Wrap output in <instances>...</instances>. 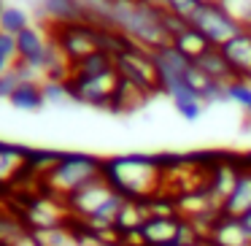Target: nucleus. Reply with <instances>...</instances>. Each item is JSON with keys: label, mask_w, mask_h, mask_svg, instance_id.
<instances>
[{"label": "nucleus", "mask_w": 251, "mask_h": 246, "mask_svg": "<svg viewBox=\"0 0 251 246\" xmlns=\"http://www.w3.org/2000/svg\"><path fill=\"white\" fill-rule=\"evenodd\" d=\"M170 44H173L176 49H178L181 55L186 57V60H192V62H195V60H200V57L205 55L208 49H213V46L208 44V38H205V35H202L200 30H195L192 25H186V27L181 30V33L176 35V38L170 41Z\"/></svg>", "instance_id": "18"}, {"label": "nucleus", "mask_w": 251, "mask_h": 246, "mask_svg": "<svg viewBox=\"0 0 251 246\" xmlns=\"http://www.w3.org/2000/svg\"><path fill=\"white\" fill-rule=\"evenodd\" d=\"M195 65L200 68L202 73H205L208 79H213V82H222V84H229L235 79L232 68H229L227 57L222 55V49L219 46H213V49H208L205 55L200 57V60H195Z\"/></svg>", "instance_id": "17"}, {"label": "nucleus", "mask_w": 251, "mask_h": 246, "mask_svg": "<svg viewBox=\"0 0 251 246\" xmlns=\"http://www.w3.org/2000/svg\"><path fill=\"white\" fill-rule=\"evenodd\" d=\"M11 246H49V244H46V241L41 238L38 233H33V230L27 227V230H25V233L17 238V241H14Z\"/></svg>", "instance_id": "29"}, {"label": "nucleus", "mask_w": 251, "mask_h": 246, "mask_svg": "<svg viewBox=\"0 0 251 246\" xmlns=\"http://www.w3.org/2000/svg\"><path fill=\"white\" fill-rule=\"evenodd\" d=\"M25 230H27V224H25V219L19 214L0 208V246H11Z\"/></svg>", "instance_id": "24"}, {"label": "nucleus", "mask_w": 251, "mask_h": 246, "mask_svg": "<svg viewBox=\"0 0 251 246\" xmlns=\"http://www.w3.org/2000/svg\"><path fill=\"white\" fill-rule=\"evenodd\" d=\"M189 25L195 30H200L211 46H224L229 38H235V35L243 30V25H240L238 19L232 17V11H229L227 6H222V3L200 6Z\"/></svg>", "instance_id": "7"}, {"label": "nucleus", "mask_w": 251, "mask_h": 246, "mask_svg": "<svg viewBox=\"0 0 251 246\" xmlns=\"http://www.w3.org/2000/svg\"><path fill=\"white\" fill-rule=\"evenodd\" d=\"M44 27H57V25H76L84 22L76 0H44V6L35 11Z\"/></svg>", "instance_id": "15"}, {"label": "nucleus", "mask_w": 251, "mask_h": 246, "mask_svg": "<svg viewBox=\"0 0 251 246\" xmlns=\"http://www.w3.org/2000/svg\"><path fill=\"white\" fill-rule=\"evenodd\" d=\"M114 68H116V76L122 82L132 84V87L143 89L146 95H157V68H154V57L149 49L138 44H130L122 55L114 57Z\"/></svg>", "instance_id": "3"}, {"label": "nucleus", "mask_w": 251, "mask_h": 246, "mask_svg": "<svg viewBox=\"0 0 251 246\" xmlns=\"http://www.w3.org/2000/svg\"><path fill=\"white\" fill-rule=\"evenodd\" d=\"M173 106H176V111H178L181 116H184L186 122H197L202 116V111H205V103H202L200 98H197V92L192 87H186V89H181L178 95H173Z\"/></svg>", "instance_id": "21"}, {"label": "nucleus", "mask_w": 251, "mask_h": 246, "mask_svg": "<svg viewBox=\"0 0 251 246\" xmlns=\"http://www.w3.org/2000/svg\"><path fill=\"white\" fill-rule=\"evenodd\" d=\"M240 222H243V227H246V233L251 235V211H246L243 217H240Z\"/></svg>", "instance_id": "30"}, {"label": "nucleus", "mask_w": 251, "mask_h": 246, "mask_svg": "<svg viewBox=\"0 0 251 246\" xmlns=\"http://www.w3.org/2000/svg\"><path fill=\"white\" fill-rule=\"evenodd\" d=\"M30 152L19 143H6L0 141V187H8L19 179L27 176V165H30Z\"/></svg>", "instance_id": "11"}, {"label": "nucleus", "mask_w": 251, "mask_h": 246, "mask_svg": "<svg viewBox=\"0 0 251 246\" xmlns=\"http://www.w3.org/2000/svg\"><path fill=\"white\" fill-rule=\"evenodd\" d=\"M46 33L71 62H78L84 57L100 52V27H95V25L87 22L57 25V27H46Z\"/></svg>", "instance_id": "4"}, {"label": "nucleus", "mask_w": 251, "mask_h": 246, "mask_svg": "<svg viewBox=\"0 0 251 246\" xmlns=\"http://www.w3.org/2000/svg\"><path fill=\"white\" fill-rule=\"evenodd\" d=\"M208 241L213 246H251V235L246 233L243 222L235 217H219L216 224L208 233Z\"/></svg>", "instance_id": "16"}, {"label": "nucleus", "mask_w": 251, "mask_h": 246, "mask_svg": "<svg viewBox=\"0 0 251 246\" xmlns=\"http://www.w3.org/2000/svg\"><path fill=\"white\" fill-rule=\"evenodd\" d=\"M103 176L119 195L130 200H149L165 192V160L151 154H125L103 160Z\"/></svg>", "instance_id": "1"}, {"label": "nucleus", "mask_w": 251, "mask_h": 246, "mask_svg": "<svg viewBox=\"0 0 251 246\" xmlns=\"http://www.w3.org/2000/svg\"><path fill=\"white\" fill-rule=\"evenodd\" d=\"M168 246H184V244H168Z\"/></svg>", "instance_id": "34"}, {"label": "nucleus", "mask_w": 251, "mask_h": 246, "mask_svg": "<svg viewBox=\"0 0 251 246\" xmlns=\"http://www.w3.org/2000/svg\"><path fill=\"white\" fill-rule=\"evenodd\" d=\"M192 246H213V244H211V241H208V238H200V241H197V244H192Z\"/></svg>", "instance_id": "32"}, {"label": "nucleus", "mask_w": 251, "mask_h": 246, "mask_svg": "<svg viewBox=\"0 0 251 246\" xmlns=\"http://www.w3.org/2000/svg\"><path fill=\"white\" fill-rule=\"evenodd\" d=\"M246 114H249V119H251V103H249V106H246Z\"/></svg>", "instance_id": "33"}, {"label": "nucleus", "mask_w": 251, "mask_h": 246, "mask_svg": "<svg viewBox=\"0 0 251 246\" xmlns=\"http://www.w3.org/2000/svg\"><path fill=\"white\" fill-rule=\"evenodd\" d=\"M181 227V217H149L143 222V227L132 235V241H138V246H168L176 244ZM130 238H125L122 244H127Z\"/></svg>", "instance_id": "10"}, {"label": "nucleus", "mask_w": 251, "mask_h": 246, "mask_svg": "<svg viewBox=\"0 0 251 246\" xmlns=\"http://www.w3.org/2000/svg\"><path fill=\"white\" fill-rule=\"evenodd\" d=\"M227 100L229 103H238L240 109H246V106L251 103V82H246V79H232V82L227 84Z\"/></svg>", "instance_id": "27"}, {"label": "nucleus", "mask_w": 251, "mask_h": 246, "mask_svg": "<svg viewBox=\"0 0 251 246\" xmlns=\"http://www.w3.org/2000/svg\"><path fill=\"white\" fill-rule=\"evenodd\" d=\"M14 62H17V38L0 30V76L11 71Z\"/></svg>", "instance_id": "26"}, {"label": "nucleus", "mask_w": 251, "mask_h": 246, "mask_svg": "<svg viewBox=\"0 0 251 246\" xmlns=\"http://www.w3.org/2000/svg\"><path fill=\"white\" fill-rule=\"evenodd\" d=\"M44 87V100L46 106H65V103H73L71 98V89H68V82H41Z\"/></svg>", "instance_id": "25"}, {"label": "nucleus", "mask_w": 251, "mask_h": 246, "mask_svg": "<svg viewBox=\"0 0 251 246\" xmlns=\"http://www.w3.org/2000/svg\"><path fill=\"white\" fill-rule=\"evenodd\" d=\"M84 22L95 25L100 30H111V14H114V0H76Z\"/></svg>", "instance_id": "20"}, {"label": "nucleus", "mask_w": 251, "mask_h": 246, "mask_svg": "<svg viewBox=\"0 0 251 246\" xmlns=\"http://www.w3.org/2000/svg\"><path fill=\"white\" fill-rule=\"evenodd\" d=\"M162 3H165V11L178 17V19H184V22H192V17H195L197 8H200L197 0H162Z\"/></svg>", "instance_id": "28"}, {"label": "nucleus", "mask_w": 251, "mask_h": 246, "mask_svg": "<svg viewBox=\"0 0 251 246\" xmlns=\"http://www.w3.org/2000/svg\"><path fill=\"white\" fill-rule=\"evenodd\" d=\"M222 55L227 57L229 68H232L235 79H246L251 82V30H240L235 38H229L224 46H219Z\"/></svg>", "instance_id": "12"}, {"label": "nucleus", "mask_w": 251, "mask_h": 246, "mask_svg": "<svg viewBox=\"0 0 251 246\" xmlns=\"http://www.w3.org/2000/svg\"><path fill=\"white\" fill-rule=\"evenodd\" d=\"M238 173H240V163H232V160H219V163L208 165V184L205 187L219 206H224V200L229 197L235 181H238Z\"/></svg>", "instance_id": "13"}, {"label": "nucleus", "mask_w": 251, "mask_h": 246, "mask_svg": "<svg viewBox=\"0 0 251 246\" xmlns=\"http://www.w3.org/2000/svg\"><path fill=\"white\" fill-rule=\"evenodd\" d=\"M100 176H103V160L100 157H92V154H60V160L44 176L41 184H44L46 195L65 200L68 195H73L76 190H81L84 184L100 179Z\"/></svg>", "instance_id": "2"}, {"label": "nucleus", "mask_w": 251, "mask_h": 246, "mask_svg": "<svg viewBox=\"0 0 251 246\" xmlns=\"http://www.w3.org/2000/svg\"><path fill=\"white\" fill-rule=\"evenodd\" d=\"M68 217H71V214H68L65 203H62L60 197H54V195H46V197L33 200L22 214L25 224H27L33 233H41V235L62 230V224H65Z\"/></svg>", "instance_id": "8"}, {"label": "nucleus", "mask_w": 251, "mask_h": 246, "mask_svg": "<svg viewBox=\"0 0 251 246\" xmlns=\"http://www.w3.org/2000/svg\"><path fill=\"white\" fill-rule=\"evenodd\" d=\"M30 27V14L25 11V8L19 6H3V11H0V30L8 35H14L17 38L22 30Z\"/></svg>", "instance_id": "23"}, {"label": "nucleus", "mask_w": 251, "mask_h": 246, "mask_svg": "<svg viewBox=\"0 0 251 246\" xmlns=\"http://www.w3.org/2000/svg\"><path fill=\"white\" fill-rule=\"evenodd\" d=\"M8 103H11L14 109H19V111H41V109L46 106L41 82H22V84H19V87L11 92Z\"/></svg>", "instance_id": "19"}, {"label": "nucleus", "mask_w": 251, "mask_h": 246, "mask_svg": "<svg viewBox=\"0 0 251 246\" xmlns=\"http://www.w3.org/2000/svg\"><path fill=\"white\" fill-rule=\"evenodd\" d=\"M108 71H114V57L105 55V52H95V55L73 62V73L76 76H100V73H108Z\"/></svg>", "instance_id": "22"}, {"label": "nucleus", "mask_w": 251, "mask_h": 246, "mask_svg": "<svg viewBox=\"0 0 251 246\" xmlns=\"http://www.w3.org/2000/svg\"><path fill=\"white\" fill-rule=\"evenodd\" d=\"M116 87H119L116 68L108 73H100V76H76L73 73L68 79V89H71L73 103L92 106V109H111Z\"/></svg>", "instance_id": "6"}, {"label": "nucleus", "mask_w": 251, "mask_h": 246, "mask_svg": "<svg viewBox=\"0 0 251 246\" xmlns=\"http://www.w3.org/2000/svg\"><path fill=\"white\" fill-rule=\"evenodd\" d=\"M114 192H116V190L108 184V181H105V176H100V179L84 184L81 190H76L73 195H68L62 203H65L68 214H71L73 219H78V222H87V219L92 217V214L98 211V208L103 206V203L108 200Z\"/></svg>", "instance_id": "9"}, {"label": "nucleus", "mask_w": 251, "mask_h": 246, "mask_svg": "<svg viewBox=\"0 0 251 246\" xmlns=\"http://www.w3.org/2000/svg\"><path fill=\"white\" fill-rule=\"evenodd\" d=\"M151 57H154V68H157V87L162 95L173 98L181 89L189 87V84H186V76H189V71H192V60H186L173 44H165V46H159V49H154Z\"/></svg>", "instance_id": "5"}, {"label": "nucleus", "mask_w": 251, "mask_h": 246, "mask_svg": "<svg viewBox=\"0 0 251 246\" xmlns=\"http://www.w3.org/2000/svg\"><path fill=\"white\" fill-rule=\"evenodd\" d=\"M246 211H251V160L240 163L238 181H235L232 192L222 206L224 217H235V219H240Z\"/></svg>", "instance_id": "14"}, {"label": "nucleus", "mask_w": 251, "mask_h": 246, "mask_svg": "<svg viewBox=\"0 0 251 246\" xmlns=\"http://www.w3.org/2000/svg\"><path fill=\"white\" fill-rule=\"evenodd\" d=\"M197 3H200V6H213V3H222V6H224V0H197Z\"/></svg>", "instance_id": "31"}]
</instances>
